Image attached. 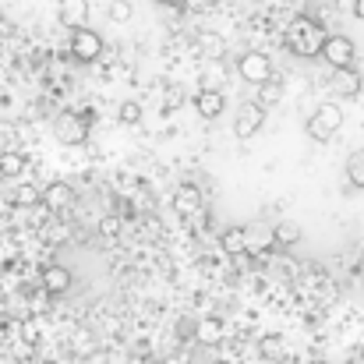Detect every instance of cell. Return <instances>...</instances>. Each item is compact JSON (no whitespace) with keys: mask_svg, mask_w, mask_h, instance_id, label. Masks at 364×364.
Masks as SVG:
<instances>
[{"mask_svg":"<svg viewBox=\"0 0 364 364\" xmlns=\"http://www.w3.org/2000/svg\"><path fill=\"white\" fill-rule=\"evenodd\" d=\"M279 96H283V89H279V82H276V78H269L265 85H258V103H262V107L279 103Z\"/></svg>","mask_w":364,"mask_h":364,"instance_id":"obj_20","label":"cell"},{"mask_svg":"<svg viewBox=\"0 0 364 364\" xmlns=\"http://www.w3.org/2000/svg\"><path fill=\"white\" fill-rule=\"evenodd\" d=\"M354 18L364 21V0H354Z\"/></svg>","mask_w":364,"mask_h":364,"instance_id":"obj_25","label":"cell"},{"mask_svg":"<svg viewBox=\"0 0 364 364\" xmlns=\"http://www.w3.org/2000/svg\"><path fill=\"white\" fill-rule=\"evenodd\" d=\"M60 21L71 25V28H78L85 21V0H64L60 4Z\"/></svg>","mask_w":364,"mask_h":364,"instance_id":"obj_16","label":"cell"},{"mask_svg":"<svg viewBox=\"0 0 364 364\" xmlns=\"http://www.w3.org/2000/svg\"><path fill=\"white\" fill-rule=\"evenodd\" d=\"M71 57L82 60V64L100 60V57H103V36H100L96 28H85V25L71 28Z\"/></svg>","mask_w":364,"mask_h":364,"instance_id":"obj_4","label":"cell"},{"mask_svg":"<svg viewBox=\"0 0 364 364\" xmlns=\"http://www.w3.org/2000/svg\"><path fill=\"white\" fill-rule=\"evenodd\" d=\"M308 364H329V361H308Z\"/></svg>","mask_w":364,"mask_h":364,"instance_id":"obj_27","label":"cell"},{"mask_svg":"<svg viewBox=\"0 0 364 364\" xmlns=\"http://www.w3.org/2000/svg\"><path fill=\"white\" fill-rule=\"evenodd\" d=\"M21 170H25L21 152H0V177H18Z\"/></svg>","mask_w":364,"mask_h":364,"instance_id":"obj_18","label":"cell"},{"mask_svg":"<svg viewBox=\"0 0 364 364\" xmlns=\"http://www.w3.org/2000/svg\"><path fill=\"white\" fill-rule=\"evenodd\" d=\"M361 258H364V244H361Z\"/></svg>","mask_w":364,"mask_h":364,"instance_id":"obj_28","label":"cell"},{"mask_svg":"<svg viewBox=\"0 0 364 364\" xmlns=\"http://www.w3.org/2000/svg\"><path fill=\"white\" fill-rule=\"evenodd\" d=\"M333 92H336V96H343V100L361 96V75H358L354 68H340V71H336V78H333Z\"/></svg>","mask_w":364,"mask_h":364,"instance_id":"obj_9","label":"cell"},{"mask_svg":"<svg viewBox=\"0 0 364 364\" xmlns=\"http://www.w3.org/2000/svg\"><path fill=\"white\" fill-rule=\"evenodd\" d=\"M262 124H265V107L262 103H244L237 110V117H234V134L237 138H255L262 131Z\"/></svg>","mask_w":364,"mask_h":364,"instance_id":"obj_7","label":"cell"},{"mask_svg":"<svg viewBox=\"0 0 364 364\" xmlns=\"http://www.w3.org/2000/svg\"><path fill=\"white\" fill-rule=\"evenodd\" d=\"M141 114H145V110H141V103H134V100H124L121 107H117V121L121 124H138Z\"/></svg>","mask_w":364,"mask_h":364,"instance_id":"obj_22","label":"cell"},{"mask_svg":"<svg viewBox=\"0 0 364 364\" xmlns=\"http://www.w3.org/2000/svg\"><path fill=\"white\" fill-rule=\"evenodd\" d=\"M347 184L364 191V149H354L347 156Z\"/></svg>","mask_w":364,"mask_h":364,"instance_id":"obj_14","label":"cell"},{"mask_svg":"<svg viewBox=\"0 0 364 364\" xmlns=\"http://www.w3.org/2000/svg\"><path fill=\"white\" fill-rule=\"evenodd\" d=\"M131 14H134L131 0H114V4H110V21H114V25H124V21H131Z\"/></svg>","mask_w":364,"mask_h":364,"instance_id":"obj_24","label":"cell"},{"mask_svg":"<svg viewBox=\"0 0 364 364\" xmlns=\"http://www.w3.org/2000/svg\"><path fill=\"white\" fill-rule=\"evenodd\" d=\"M283 350H287V347H283V336H276V333H269V336L258 340V354H262L265 361H279Z\"/></svg>","mask_w":364,"mask_h":364,"instance_id":"obj_17","label":"cell"},{"mask_svg":"<svg viewBox=\"0 0 364 364\" xmlns=\"http://www.w3.org/2000/svg\"><path fill=\"white\" fill-rule=\"evenodd\" d=\"M322 43H326L322 21H315V18H308V14H301V18L290 21V28H287V46H290V53H297V57H322Z\"/></svg>","mask_w":364,"mask_h":364,"instance_id":"obj_1","label":"cell"},{"mask_svg":"<svg viewBox=\"0 0 364 364\" xmlns=\"http://www.w3.org/2000/svg\"><path fill=\"white\" fill-rule=\"evenodd\" d=\"M237 75H241L247 85H265L272 78V60L258 50H247L237 57Z\"/></svg>","mask_w":364,"mask_h":364,"instance_id":"obj_6","label":"cell"},{"mask_svg":"<svg viewBox=\"0 0 364 364\" xmlns=\"http://www.w3.org/2000/svg\"><path fill=\"white\" fill-rule=\"evenodd\" d=\"M53 131L64 145H82L89 141V131H92V110H64L57 121H53Z\"/></svg>","mask_w":364,"mask_h":364,"instance_id":"obj_2","label":"cell"},{"mask_svg":"<svg viewBox=\"0 0 364 364\" xmlns=\"http://www.w3.org/2000/svg\"><path fill=\"white\" fill-rule=\"evenodd\" d=\"M340 127H343V107H340V103H322V107H315V114L308 117V134H311L315 141H329Z\"/></svg>","mask_w":364,"mask_h":364,"instance_id":"obj_3","label":"cell"},{"mask_svg":"<svg viewBox=\"0 0 364 364\" xmlns=\"http://www.w3.org/2000/svg\"><path fill=\"white\" fill-rule=\"evenodd\" d=\"M322 60H326L333 71L354 68V60H358L354 39H350V36H326V43H322Z\"/></svg>","mask_w":364,"mask_h":364,"instance_id":"obj_5","label":"cell"},{"mask_svg":"<svg viewBox=\"0 0 364 364\" xmlns=\"http://www.w3.org/2000/svg\"><path fill=\"white\" fill-rule=\"evenodd\" d=\"M43 202H46L50 209H64V205H71V202H75V191H71V184L57 181V184H50V188L43 191Z\"/></svg>","mask_w":364,"mask_h":364,"instance_id":"obj_12","label":"cell"},{"mask_svg":"<svg viewBox=\"0 0 364 364\" xmlns=\"http://www.w3.org/2000/svg\"><path fill=\"white\" fill-rule=\"evenodd\" d=\"M173 209H177L181 216H195V213H202V191L191 188V184L177 188V191H173Z\"/></svg>","mask_w":364,"mask_h":364,"instance_id":"obj_10","label":"cell"},{"mask_svg":"<svg viewBox=\"0 0 364 364\" xmlns=\"http://www.w3.org/2000/svg\"><path fill=\"white\" fill-rule=\"evenodd\" d=\"M223 247H227L230 255L247 251V230H244V227H230V230H223Z\"/></svg>","mask_w":364,"mask_h":364,"instance_id":"obj_19","label":"cell"},{"mask_svg":"<svg viewBox=\"0 0 364 364\" xmlns=\"http://www.w3.org/2000/svg\"><path fill=\"white\" fill-rule=\"evenodd\" d=\"M195 110H198L202 121H216V117L227 110V96H223L220 89H202V92L195 96Z\"/></svg>","mask_w":364,"mask_h":364,"instance_id":"obj_8","label":"cell"},{"mask_svg":"<svg viewBox=\"0 0 364 364\" xmlns=\"http://www.w3.org/2000/svg\"><path fill=\"white\" fill-rule=\"evenodd\" d=\"M195 329H198V333H195L198 343H205V347H213V343L223 340V322H220V318H202Z\"/></svg>","mask_w":364,"mask_h":364,"instance_id":"obj_15","label":"cell"},{"mask_svg":"<svg viewBox=\"0 0 364 364\" xmlns=\"http://www.w3.org/2000/svg\"><path fill=\"white\" fill-rule=\"evenodd\" d=\"M11 202H14V205H36V202H43V191L32 188V184H25V188L11 191Z\"/></svg>","mask_w":364,"mask_h":364,"instance_id":"obj_21","label":"cell"},{"mask_svg":"<svg viewBox=\"0 0 364 364\" xmlns=\"http://www.w3.org/2000/svg\"><path fill=\"white\" fill-rule=\"evenodd\" d=\"M198 46L205 50V57H223V39L216 32H202L198 36Z\"/></svg>","mask_w":364,"mask_h":364,"instance_id":"obj_23","label":"cell"},{"mask_svg":"<svg viewBox=\"0 0 364 364\" xmlns=\"http://www.w3.org/2000/svg\"><path fill=\"white\" fill-rule=\"evenodd\" d=\"M272 241H276V247H294V244H301V227L290 220H279L272 227Z\"/></svg>","mask_w":364,"mask_h":364,"instance_id":"obj_13","label":"cell"},{"mask_svg":"<svg viewBox=\"0 0 364 364\" xmlns=\"http://www.w3.org/2000/svg\"><path fill=\"white\" fill-rule=\"evenodd\" d=\"M156 4H177V0H156Z\"/></svg>","mask_w":364,"mask_h":364,"instance_id":"obj_26","label":"cell"},{"mask_svg":"<svg viewBox=\"0 0 364 364\" xmlns=\"http://www.w3.org/2000/svg\"><path fill=\"white\" fill-rule=\"evenodd\" d=\"M68 287H71V269L68 265H50L46 272H43V290L46 294H68Z\"/></svg>","mask_w":364,"mask_h":364,"instance_id":"obj_11","label":"cell"}]
</instances>
